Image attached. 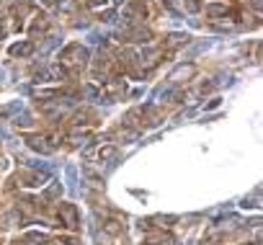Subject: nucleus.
<instances>
[{
  "label": "nucleus",
  "mask_w": 263,
  "mask_h": 245,
  "mask_svg": "<svg viewBox=\"0 0 263 245\" xmlns=\"http://www.w3.org/2000/svg\"><path fill=\"white\" fill-rule=\"evenodd\" d=\"M57 60H60L57 65L62 67V72H65L67 78H78L80 72L90 65V52L83 44H67V47L60 52Z\"/></svg>",
  "instance_id": "1"
},
{
  "label": "nucleus",
  "mask_w": 263,
  "mask_h": 245,
  "mask_svg": "<svg viewBox=\"0 0 263 245\" xmlns=\"http://www.w3.org/2000/svg\"><path fill=\"white\" fill-rule=\"evenodd\" d=\"M160 122V111L158 108H152V106H137V108H132L129 114L124 116V124L126 126H134L137 132H142V129H147V126H155Z\"/></svg>",
  "instance_id": "2"
},
{
  "label": "nucleus",
  "mask_w": 263,
  "mask_h": 245,
  "mask_svg": "<svg viewBox=\"0 0 263 245\" xmlns=\"http://www.w3.org/2000/svg\"><path fill=\"white\" fill-rule=\"evenodd\" d=\"M152 16V8L147 0H129L121 8V21L126 26H144V21Z\"/></svg>",
  "instance_id": "3"
},
{
  "label": "nucleus",
  "mask_w": 263,
  "mask_h": 245,
  "mask_svg": "<svg viewBox=\"0 0 263 245\" xmlns=\"http://www.w3.org/2000/svg\"><path fill=\"white\" fill-rule=\"evenodd\" d=\"M57 217H60V222H62V227H65V230H78L80 227V217H78V206L75 204L60 202Z\"/></svg>",
  "instance_id": "4"
},
{
  "label": "nucleus",
  "mask_w": 263,
  "mask_h": 245,
  "mask_svg": "<svg viewBox=\"0 0 263 245\" xmlns=\"http://www.w3.org/2000/svg\"><path fill=\"white\" fill-rule=\"evenodd\" d=\"M126 96V80L124 78H106L103 80V98H108V101H119V98Z\"/></svg>",
  "instance_id": "5"
},
{
  "label": "nucleus",
  "mask_w": 263,
  "mask_h": 245,
  "mask_svg": "<svg viewBox=\"0 0 263 245\" xmlns=\"http://www.w3.org/2000/svg\"><path fill=\"white\" fill-rule=\"evenodd\" d=\"M124 44H152V31H147L144 26H126L121 31Z\"/></svg>",
  "instance_id": "6"
},
{
  "label": "nucleus",
  "mask_w": 263,
  "mask_h": 245,
  "mask_svg": "<svg viewBox=\"0 0 263 245\" xmlns=\"http://www.w3.org/2000/svg\"><path fill=\"white\" fill-rule=\"evenodd\" d=\"M26 29H29L31 36H39V34H47L49 31V18L44 16L41 11H34L29 16V23H26Z\"/></svg>",
  "instance_id": "7"
},
{
  "label": "nucleus",
  "mask_w": 263,
  "mask_h": 245,
  "mask_svg": "<svg viewBox=\"0 0 263 245\" xmlns=\"http://www.w3.org/2000/svg\"><path fill=\"white\" fill-rule=\"evenodd\" d=\"M114 158H116V144H111V142L98 144V147L90 152V160L98 163V165H106V163H111Z\"/></svg>",
  "instance_id": "8"
},
{
  "label": "nucleus",
  "mask_w": 263,
  "mask_h": 245,
  "mask_svg": "<svg viewBox=\"0 0 263 245\" xmlns=\"http://www.w3.org/2000/svg\"><path fill=\"white\" fill-rule=\"evenodd\" d=\"M65 78L67 75L62 72L60 65H49V67H44V70L36 72V80H39V83H60V80H65Z\"/></svg>",
  "instance_id": "9"
},
{
  "label": "nucleus",
  "mask_w": 263,
  "mask_h": 245,
  "mask_svg": "<svg viewBox=\"0 0 263 245\" xmlns=\"http://www.w3.org/2000/svg\"><path fill=\"white\" fill-rule=\"evenodd\" d=\"M26 144H29L34 152H44V155L54 152V147H52L49 140H47V134H29V137H26Z\"/></svg>",
  "instance_id": "10"
},
{
  "label": "nucleus",
  "mask_w": 263,
  "mask_h": 245,
  "mask_svg": "<svg viewBox=\"0 0 263 245\" xmlns=\"http://www.w3.org/2000/svg\"><path fill=\"white\" fill-rule=\"evenodd\" d=\"M90 129H80V126H75V129H70V134H67V142L72 144V147H85V144L90 142Z\"/></svg>",
  "instance_id": "11"
},
{
  "label": "nucleus",
  "mask_w": 263,
  "mask_h": 245,
  "mask_svg": "<svg viewBox=\"0 0 263 245\" xmlns=\"http://www.w3.org/2000/svg\"><path fill=\"white\" fill-rule=\"evenodd\" d=\"M47 178V176H41V173H34V170H21L13 181H21V186H44L41 181Z\"/></svg>",
  "instance_id": "12"
},
{
  "label": "nucleus",
  "mask_w": 263,
  "mask_h": 245,
  "mask_svg": "<svg viewBox=\"0 0 263 245\" xmlns=\"http://www.w3.org/2000/svg\"><path fill=\"white\" fill-rule=\"evenodd\" d=\"M21 220H23V214L18 212V209H8V212H3L0 214V227H16V225H21Z\"/></svg>",
  "instance_id": "13"
},
{
  "label": "nucleus",
  "mask_w": 263,
  "mask_h": 245,
  "mask_svg": "<svg viewBox=\"0 0 263 245\" xmlns=\"http://www.w3.org/2000/svg\"><path fill=\"white\" fill-rule=\"evenodd\" d=\"M8 52H11V57H29V54H34V41H18Z\"/></svg>",
  "instance_id": "14"
},
{
  "label": "nucleus",
  "mask_w": 263,
  "mask_h": 245,
  "mask_svg": "<svg viewBox=\"0 0 263 245\" xmlns=\"http://www.w3.org/2000/svg\"><path fill=\"white\" fill-rule=\"evenodd\" d=\"M144 243L147 245H173V238L165 232H147L144 235Z\"/></svg>",
  "instance_id": "15"
},
{
  "label": "nucleus",
  "mask_w": 263,
  "mask_h": 245,
  "mask_svg": "<svg viewBox=\"0 0 263 245\" xmlns=\"http://www.w3.org/2000/svg\"><path fill=\"white\" fill-rule=\"evenodd\" d=\"M206 16H212V18H227L232 13H230L227 3H212V5H206Z\"/></svg>",
  "instance_id": "16"
},
{
  "label": "nucleus",
  "mask_w": 263,
  "mask_h": 245,
  "mask_svg": "<svg viewBox=\"0 0 263 245\" xmlns=\"http://www.w3.org/2000/svg\"><path fill=\"white\" fill-rule=\"evenodd\" d=\"M88 8L93 13H98V16H103V13H111V0H88Z\"/></svg>",
  "instance_id": "17"
},
{
  "label": "nucleus",
  "mask_w": 263,
  "mask_h": 245,
  "mask_svg": "<svg viewBox=\"0 0 263 245\" xmlns=\"http://www.w3.org/2000/svg\"><path fill=\"white\" fill-rule=\"evenodd\" d=\"M194 70H196L194 65H183V67H178V70L173 72V75H170V80H173V83H181V80H183V78L188 80V78L194 75Z\"/></svg>",
  "instance_id": "18"
},
{
  "label": "nucleus",
  "mask_w": 263,
  "mask_h": 245,
  "mask_svg": "<svg viewBox=\"0 0 263 245\" xmlns=\"http://www.w3.org/2000/svg\"><path fill=\"white\" fill-rule=\"evenodd\" d=\"M103 230H106V235H119L124 227L119 225V220H108V222L103 225Z\"/></svg>",
  "instance_id": "19"
},
{
  "label": "nucleus",
  "mask_w": 263,
  "mask_h": 245,
  "mask_svg": "<svg viewBox=\"0 0 263 245\" xmlns=\"http://www.w3.org/2000/svg\"><path fill=\"white\" fill-rule=\"evenodd\" d=\"M8 31H11V26L5 23V18H0V39H3V36H5Z\"/></svg>",
  "instance_id": "20"
},
{
  "label": "nucleus",
  "mask_w": 263,
  "mask_h": 245,
  "mask_svg": "<svg viewBox=\"0 0 263 245\" xmlns=\"http://www.w3.org/2000/svg\"><path fill=\"white\" fill-rule=\"evenodd\" d=\"M199 3H202V0H186V8H188V11H196Z\"/></svg>",
  "instance_id": "21"
},
{
  "label": "nucleus",
  "mask_w": 263,
  "mask_h": 245,
  "mask_svg": "<svg viewBox=\"0 0 263 245\" xmlns=\"http://www.w3.org/2000/svg\"><path fill=\"white\" fill-rule=\"evenodd\" d=\"M41 3L47 5V8H54V5H62V3H65V0H41Z\"/></svg>",
  "instance_id": "22"
},
{
  "label": "nucleus",
  "mask_w": 263,
  "mask_h": 245,
  "mask_svg": "<svg viewBox=\"0 0 263 245\" xmlns=\"http://www.w3.org/2000/svg\"><path fill=\"white\" fill-rule=\"evenodd\" d=\"M8 245H29V243H26V240H11Z\"/></svg>",
  "instance_id": "23"
},
{
  "label": "nucleus",
  "mask_w": 263,
  "mask_h": 245,
  "mask_svg": "<svg viewBox=\"0 0 263 245\" xmlns=\"http://www.w3.org/2000/svg\"><path fill=\"white\" fill-rule=\"evenodd\" d=\"M162 3H165L168 8H176V0H162Z\"/></svg>",
  "instance_id": "24"
},
{
  "label": "nucleus",
  "mask_w": 263,
  "mask_h": 245,
  "mask_svg": "<svg viewBox=\"0 0 263 245\" xmlns=\"http://www.w3.org/2000/svg\"><path fill=\"white\" fill-rule=\"evenodd\" d=\"M116 3H124V0H111V5H116Z\"/></svg>",
  "instance_id": "25"
},
{
  "label": "nucleus",
  "mask_w": 263,
  "mask_h": 245,
  "mask_svg": "<svg viewBox=\"0 0 263 245\" xmlns=\"http://www.w3.org/2000/svg\"><path fill=\"white\" fill-rule=\"evenodd\" d=\"M0 245H5V243H3V240H0Z\"/></svg>",
  "instance_id": "26"
}]
</instances>
